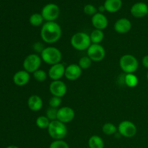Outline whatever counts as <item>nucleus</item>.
Segmentation results:
<instances>
[{"label":"nucleus","mask_w":148,"mask_h":148,"mask_svg":"<svg viewBox=\"0 0 148 148\" xmlns=\"http://www.w3.org/2000/svg\"><path fill=\"white\" fill-rule=\"evenodd\" d=\"M60 14L59 7L55 4H48L43 7L41 15L46 22H55Z\"/></svg>","instance_id":"nucleus-9"},{"label":"nucleus","mask_w":148,"mask_h":148,"mask_svg":"<svg viewBox=\"0 0 148 148\" xmlns=\"http://www.w3.org/2000/svg\"><path fill=\"white\" fill-rule=\"evenodd\" d=\"M98 10H99L100 13H103L104 11H106V9L105 7H104V6L102 5V6H100V7H98Z\"/></svg>","instance_id":"nucleus-34"},{"label":"nucleus","mask_w":148,"mask_h":148,"mask_svg":"<svg viewBox=\"0 0 148 148\" xmlns=\"http://www.w3.org/2000/svg\"><path fill=\"white\" fill-rule=\"evenodd\" d=\"M43 100L38 95H30L27 100V106L29 109L34 112L40 111L43 108Z\"/></svg>","instance_id":"nucleus-18"},{"label":"nucleus","mask_w":148,"mask_h":148,"mask_svg":"<svg viewBox=\"0 0 148 148\" xmlns=\"http://www.w3.org/2000/svg\"><path fill=\"white\" fill-rule=\"evenodd\" d=\"M65 69L66 67L62 63H58L52 65L49 69L48 76L53 81L60 80L64 76Z\"/></svg>","instance_id":"nucleus-12"},{"label":"nucleus","mask_w":148,"mask_h":148,"mask_svg":"<svg viewBox=\"0 0 148 148\" xmlns=\"http://www.w3.org/2000/svg\"><path fill=\"white\" fill-rule=\"evenodd\" d=\"M106 11L111 13L118 12L122 7L121 0H106L103 4Z\"/></svg>","instance_id":"nucleus-19"},{"label":"nucleus","mask_w":148,"mask_h":148,"mask_svg":"<svg viewBox=\"0 0 148 148\" xmlns=\"http://www.w3.org/2000/svg\"><path fill=\"white\" fill-rule=\"evenodd\" d=\"M83 11L85 14H88V15H90L92 17L94 14L97 13V8L94 5H92V4H87V5L84 7Z\"/></svg>","instance_id":"nucleus-31"},{"label":"nucleus","mask_w":148,"mask_h":148,"mask_svg":"<svg viewBox=\"0 0 148 148\" xmlns=\"http://www.w3.org/2000/svg\"><path fill=\"white\" fill-rule=\"evenodd\" d=\"M33 77L34 79H36L37 82H43L47 79L48 77V74L45 72L44 70L43 69H38L36 70V72H33Z\"/></svg>","instance_id":"nucleus-27"},{"label":"nucleus","mask_w":148,"mask_h":148,"mask_svg":"<svg viewBox=\"0 0 148 148\" xmlns=\"http://www.w3.org/2000/svg\"><path fill=\"white\" fill-rule=\"evenodd\" d=\"M48 130L49 136L54 140H63L67 134V128L64 123L59 120L51 121Z\"/></svg>","instance_id":"nucleus-4"},{"label":"nucleus","mask_w":148,"mask_h":148,"mask_svg":"<svg viewBox=\"0 0 148 148\" xmlns=\"http://www.w3.org/2000/svg\"><path fill=\"white\" fill-rule=\"evenodd\" d=\"M49 148H69V145L63 140H54L49 145Z\"/></svg>","instance_id":"nucleus-28"},{"label":"nucleus","mask_w":148,"mask_h":148,"mask_svg":"<svg viewBox=\"0 0 148 148\" xmlns=\"http://www.w3.org/2000/svg\"><path fill=\"white\" fill-rule=\"evenodd\" d=\"M131 14L136 18H142L147 15L148 6L144 2H137L131 7Z\"/></svg>","instance_id":"nucleus-14"},{"label":"nucleus","mask_w":148,"mask_h":148,"mask_svg":"<svg viewBox=\"0 0 148 148\" xmlns=\"http://www.w3.org/2000/svg\"><path fill=\"white\" fill-rule=\"evenodd\" d=\"M147 16H148V13H147Z\"/></svg>","instance_id":"nucleus-37"},{"label":"nucleus","mask_w":148,"mask_h":148,"mask_svg":"<svg viewBox=\"0 0 148 148\" xmlns=\"http://www.w3.org/2000/svg\"><path fill=\"white\" fill-rule=\"evenodd\" d=\"M62 103V98H59V97L56 96H52L51 98L49 99V106L52 107V108H58L61 106Z\"/></svg>","instance_id":"nucleus-30"},{"label":"nucleus","mask_w":148,"mask_h":148,"mask_svg":"<svg viewBox=\"0 0 148 148\" xmlns=\"http://www.w3.org/2000/svg\"><path fill=\"white\" fill-rule=\"evenodd\" d=\"M147 81H148V72H147Z\"/></svg>","instance_id":"nucleus-36"},{"label":"nucleus","mask_w":148,"mask_h":148,"mask_svg":"<svg viewBox=\"0 0 148 148\" xmlns=\"http://www.w3.org/2000/svg\"><path fill=\"white\" fill-rule=\"evenodd\" d=\"M87 56L92 62H101L106 56V50L101 44H92L87 50Z\"/></svg>","instance_id":"nucleus-7"},{"label":"nucleus","mask_w":148,"mask_h":148,"mask_svg":"<svg viewBox=\"0 0 148 148\" xmlns=\"http://www.w3.org/2000/svg\"><path fill=\"white\" fill-rule=\"evenodd\" d=\"M91 22L95 29L101 30H103L104 29L106 28L108 24L107 17L103 13L100 12H97L96 14L92 16Z\"/></svg>","instance_id":"nucleus-15"},{"label":"nucleus","mask_w":148,"mask_h":148,"mask_svg":"<svg viewBox=\"0 0 148 148\" xmlns=\"http://www.w3.org/2000/svg\"><path fill=\"white\" fill-rule=\"evenodd\" d=\"M6 148H19V147L15 145H10V146H8V147H7Z\"/></svg>","instance_id":"nucleus-35"},{"label":"nucleus","mask_w":148,"mask_h":148,"mask_svg":"<svg viewBox=\"0 0 148 148\" xmlns=\"http://www.w3.org/2000/svg\"><path fill=\"white\" fill-rule=\"evenodd\" d=\"M124 82L129 88H135L139 83L138 77L134 74H126Z\"/></svg>","instance_id":"nucleus-22"},{"label":"nucleus","mask_w":148,"mask_h":148,"mask_svg":"<svg viewBox=\"0 0 148 148\" xmlns=\"http://www.w3.org/2000/svg\"><path fill=\"white\" fill-rule=\"evenodd\" d=\"M51 121L47 118L46 116H40L36 119V126L40 130H46L48 129L50 124Z\"/></svg>","instance_id":"nucleus-23"},{"label":"nucleus","mask_w":148,"mask_h":148,"mask_svg":"<svg viewBox=\"0 0 148 148\" xmlns=\"http://www.w3.org/2000/svg\"><path fill=\"white\" fill-rule=\"evenodd\" d=\"M92 61L88 56H84L79 59L78 65L82 69H88L92 65Z\"/></svg>","instance_id":"nucleus-26"},{"label":"nucleus","mask_w":148,"mask_h":148,"mask_svg":"<svg viewBox=\"0 0 148 148\" xmlns=\"http://www.w3.org/2000/svg\"><path fill=\"white\" fill-rule=\"evenodd\" d=\"M57 114H58V108H52V107L49 106L46 111V116L47 118L51 121H55L57 120Z\"/></svg>","instance_id":"nucleus-29"},{"label":"nucleus","mask_w":148,"mask_h":148,"mask_svg":"<svg viewBox=\"0 0 148 148\" xmlns=\"http://www.w3.org/2000/svg\"><path fill=\"white\" fill-rule=\"evenodd\" d=\"M71 45L77 51L88 50L91 43L90 36L84 32H78L72 36L70 40Z\"/></svg>","instance_id":"nucleus-3"},{"label":"nucleus","mask_w":148,"mask_h":148,"mask_svg":"<svg viewBox=\"0 0 148 148\" xmlns=\"http://www.w3.org/2000/svg\"><path fill=\"white\" fill-rule=\"evenodd\" d=\"M89 36L91 43L94 44H100L104 38L103 31L101 30H97V29L92 30Z\"/></svg>","instance_id":"nucleus-20"},{"label":"nucleus","mask_w":148,"mask_h":148,"mask_svg":"<svg viewBox=\"0 0 148 148\" xmlns=\"http://www.w3.org/2000/svg\"><path fill=\"white\" fill-rule=\"evenodd\" d=\"M42 61L47 64L52 65L60 63L62 59V53L59 49L53 46H48L40 53Z\"/></svg>","instance_id":"nucleus-2"},{"label":"nucleus","mask_w":148,"mask_h":148,"mask_svg":"<svg viewBox=\"0 0 148 148\" xmlns=\"http://www.w3.org/2000/svg\"><path fill=\"white\" fill-rule=\"evenodd\" d=\"M62 28L56 22H46L40 29L41 39L48 44L57 42L62 37Z\"/></svg>","instance_id":"nucleus-1"},{"label":"nucleus","mask_w":148,"mask_h":148,"mask_svg":"<svg viewBox=\"0 0 148 148\" xmlns=\"http://www.w3.org/2000/svg\"><path fill=\"white\" fill-rule=\"evenodd\" d=\"M49 91L53 96L62 98L66 95L67 87L63 81L54 80L49 85Z\"/></svg>","instance_id":"nucleus-10"},{"label":"nucleus","mask_w":148,"mask_h":148,"mask_svg":"<svg viewBox=\"0 0 148 148\" xmlns=\"http://www.w3.org/2000/svg\"><path fill=\"white\" fill-rule=\"evenodd\" d=\"M132 23L129 19L120 18L115 23L114 26V30L119 34H125L132 29Z\"/></svg>","instance_id":"nucleus-16"},{"label":"nucleus","mask_w":148,"mask_h":148,"mask_svg":"<svg viewBox=\"0 0 148 148\" xmlns=\"http://www.w3.org/2000/svg\"><path fill=\"white\" fill-rule=\"evenodd\" d=\"M142 63H143V65L144 66V67H145L146 69H148V55H145L143 58Z\"/></svg>","instance_id":"nucleus-33"},{"label":"nucleus","mask_w":148,"mask_h":148,"mask_svg":"<svg viewBox=\"0 0 148 148\" xmlns=\"http://www.w3.org/2000/svg\"><path fill=\"white\" fill-rule=\"evenodd\" d=\"M43 20H44V19H43V16L39 13H34L29 18V22H30V25L34 26V27H38V26H40V25H42Z\"/></svg>","instance_id":"nucleus-25"},{"label":"nucleus","mask_w":148,"mask_h":148,"mask_svg":"<svg viewBox=\"0 0 148 148\" xmlns=\"http://www.w3.org/2000/svg\"><path fill=\"white\" fill-rule=\"evenodd\" d=\"M82 72V69L79 67V65L72 64L66 66L65 69L64 77L69 80L75 81L80 77Z\"/></svg>","instance_id":"nucleus-13"},{"label":"nucleus","mask_w":148,"mask_h":148,"mask_svg":"<svg viewBox=\"0 0 148 148\" xmlns=\"http://www.w3.org/2000/svg\"><path fill=\"white\" fill-rule=\"evenodd\" d=\"M119 66L126 74H134L138 69L139 62L133 55L125 54L120 58Z\"/></svg>","instance_id":"nucleus-5"},{"label":"nucleus","mask_w":148,"mask_h":148,"mask_svg":"<svg viewBox=\"0 0 148 148\" xmlns=\"http://www.w3.org/2000/svg\"><path fill=\"white\" fill-rule=\"evenodd\" d=\"M118 131V128L112 123H106L102 127V132L106 135H113Z\"/></svg>","instance_id":"nucleus-24"},{"label":"nucleus","mask_w":148,"mask_h":148,"mask_svg":"<svg viewBox=\"0 0 148 148\" xmlns=\"http://www.w3.org/2000/svg\"><path fill=\"white\" fill-rule=\"evenodd\" d=\"M30 79V73L25 70L18 71L13 76V82L17 86H24L27 85Z\"/></svg>","instance_id":"nucleus-17"},{"label":"nucleus","mask_w":148,"mask_h":148,"mask_svg":"<svg viewBox=\"0 0 148 148\" xmlns=\"http://www.w3.org/2000/svg\"><path fill=\"white\" fill-rule=\"evenodd\" d=\"M89 148H104L103 140L100 136L93 135L88 140Z\"/></svg>","instance_id":"nucleus-21"},{"label":"nucleus","mask_w":148,"mask_h":148,"mask_svg":"<svg viewBox=\"0 0 148 148\" xmlns=\"http://www.w3.org/2000/svg\"><path fill=\"white\" fill-rule=\"evenodd\" d=\"M42 59L40 56L36 53H31L26 56L23 62V68L24 70L27 71L29 73H33L36 70L40 69L41 65Z\"/></svg>","instance_id":"nucleus-6"},{"label":"nucleus","mask_w":148,"mask_h":148,"mask_svg":"<svg viewBox=\"0 0 148 148\" xmlns=\"http://www.w3.org/2000/svg\"><path fill=\"white\" fill-rule=\"evenodd\" d=\"M75 116V111L71 107L64 106L58 109L57 120L60 121L61 122L64 124L71 122L73 121Z\"/></svg>","instance_id":"nucleus-11"},{"label":"nucleus","mask_w":148,"mask_h":148,"mask_svg":"<svg viewBox=\"0 0 148 148\" xmlns=\"http://www.w3.org/2000/svg\"><path fill=\"white\" fill-rule=\"evenodd\" d=\"M33 49H34V50L36 51V52L40 53L42 51H43V49H45V47L43 46V45L41 43H40V42H37V43H36L34 45H33Z\"/></svg>","instance_id":"nucleus-32"},{"label":"nucleus","mask_w":148,"mask_h":148,"mask_svg":"<svg viewBox=\"0 0 148 148\" xmlns=\"http://www.w3.org/2000/svg\"><path fill=\"white\" fill-rule=\"evenodd\" d=\"M118 132L121 136L127 138H131L136 135L137 132V127L131 121L124 120L119 123L118 126Z\"/></svg>","instance_id":"nucleus-8"}]
</instances>
